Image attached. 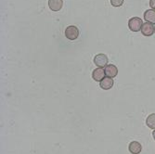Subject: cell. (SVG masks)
<instances>
[{"label":"cell","instance_id":"30bf717a","mask_svg":"<svg viewBox=\"0 0 155 154\" xmlns=\"http://www.w3.org/2000/svg\"><path fill=\"white\" fill-rule=\"evenodd\" d=\"M144 19L147 22L155 23V10L154 9H148L144 13Z\"/></svg>","mask_w":155,"mask_h":154},{"label":"cell","instance_id":"8fae6325","mask_svg":"<svg viewBox=\"0 0 155 154\" xmlns=\"http://www.w3.org/2000/svg\"><path fill=\"white\" fill-rule=\"evenodd\" d=\"M146 124L150 129H155V113H151L146 120Z\"/></svg>","mask_w":155,"mask_h":154},{"label":"cell","instance_id":"6da1fadb","mask_svg":"<svg viewBox=\"0 0 155 154\" xmlns=\"http://www.w3.org/2000/svg\"><path fill=\"white\" fill-rule=\"evenodd\" d=\"M143 25L142 20L138 17H133L128 21V27L132 32H138L141 30V27Z\"/></svg>","mask_w":155,"mask_h":154},{"label":"cell","instance_id":"52a82bcc","mask_svg":"<svg viewBox=\"0 0 155 154\" xmlns=\"http://www.w3.org/2000/svg\"><path fill=\"white\" fill-rule=\"evenodd\" d=\"M63 5L62 0H48V7L52 11H59Z\"/></svg>","mask_w":155,"mask_h":154},{"label":"cell","instance_id":"9c48e42d","mask_svg":"<svg viewBox=\"0 0 155 154\" xmlns=\"http://www.w3.org/2000/svg\"><path fill=\"white\" fill-rule=\"evenodd\" d=\"M100 87L104 90H109L114 87V80L110 77H106L102 81H101Z\"/></svg>","mask_w":155,"mask_h":154},{"label":"cell","instance_id":"5bb4252c","mask_svg":"<svg viewBox=\"0 0 155 154\" xmlns=\"http://www.w3.org/2000/svg\"><path fill=\"white\" fill-rule=\"evenodd\" d=\"M152 136H153V138H154V140H155V129H154V131L152 132Z\"/></svg>","mask_w":155,"mask_h":154},{"label":"cell","instance_id":"5b68a950","mask_svg":"<svg viewBox=\"0 0 155 154\" xmlns=\"http://www.w3.org/2000/svg\"><path fill=\"white\" fill-rule=\"evenodd\" d=\"M106 74H105V70L102 68H97L95 69L93 73H92V77L96 82H101L104 79Z\"/></svg>","mask_w":155,"mask_h":154},{"label":"cell","instance_id":"7c38bea8","mask_svg":"<svg viewBox=\"0 0 155 154\" xmlns=\"http://www.w3.org/2000/svg\"><path fill=\"white\" fill-rule=\"evenodd\" d=\"M111 6H114L115 8L121 7L124 4V0H110Z\"/></svg>","mask_w":155,"mask_h":154},{"label":"cell","instance_id":"4fadbf2b","mask_svg":"<svg viewBox=\"0 0 155 154\" xmlns=\"http://www.w3.org/2000/svg\"><path fill=\"white\" fill-rule=\"evenodd\" d=\"M150 6L152 9L155 10V0H150Z\"/></svg>","mask_w":155,"mask_h":154},{"label":"cell","instance_id":"3957f363","mask_svg":"<svg viewBox=\"0 0 155 154\" xmlns=\"http://www.w3.org/2000/svg\"><path fill=\"white\" fill-rule=\"evenodd\" d=\"M94 63L98 68L106 67L107 66V63H108V58H107V56L105 54H102V53L96 55V57L94 58Z\"/></svg>","mask_w":155,"mask_h":154},{"label":"cell","instance_id":"9a60e30c","mask_svg":"<svg viewBox=\"0 0 155 154\" xmlns=\"http://www.w3.org/2000/svg\"><path fill=\"white\" fill-rule=\"evenodd\" d=\"M154 33H155V28H154Z\"/></svg>","mask_w":155,"mask_h":154},{"label":"cell","instance_id":"ba28073f","mask_svg":"<svg viewBox=\"0 0 155 154\" xmlns=\"http://www.w3.org/2000/svg\"><path fill=\"white\" fill-rule=\"evenodd\" d=\"M128 149L132 154H139L140 152H141L142 147H141V144H140L139 142L132 141L128 146Z\"/></svg>","mask_w":155,"mask_h":154},{"label":"cell","instance_id":"8992f818","mask_svg":"<svg viewBox=\"0 0 155 154\" xmlns=\"http://www.w3.org/2000/svg\"><path fill=\"white\" fill-rule=\"evenodd\" d=\"M105 74L108 77H115L117 74H118V69L115 65H112V64H110V65H107L105 67Z\"/></svg>","mask_w":155,"mask_h":154},{"label":"cell","instance_id":"277c9868","mask_svg":"<svg viewBox=\"0 0 155 154\" xmlns=\"http://www.w3.org/2000/svg\"><path fill=\"white\" fill-rule=\"evenodd\" d=\"M154 26L152 23L150 22H146V23H143L142 27H141V33L143 35L145 36H150L154 34Z\"/></svg>","mask_w":155,"mask_h":154},{"label":"cell","instance_id":"7a4b0ae2","mask_svg":"<svg viewBox=\"0 0 155 154\" xmlns=\"http://www.w3.org/2000/svg\"><path fill=\"white\" fill-rule=\"evenodd\" d=\"M65 36L69 40H75L79 36V29L74 25H70L65 30Z\"/></svg>","mask_w":155,"mask_h":154}]
</instances>
